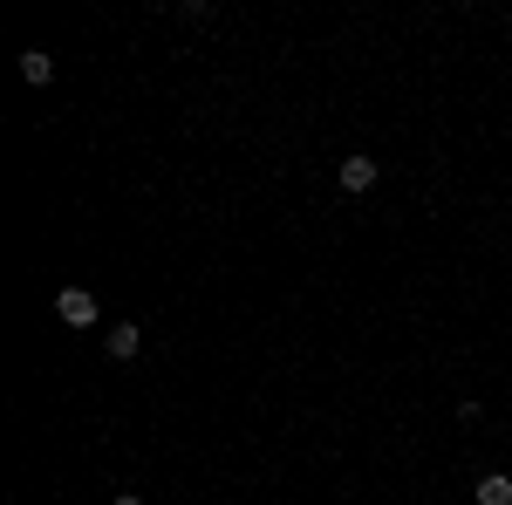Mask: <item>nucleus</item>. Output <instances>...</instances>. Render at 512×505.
Returning <instances> with one entry per match:
<instances>
[{"label":"nucleus","mask_w":512,"mask_h":505,"mask_svg":"<svg viewBox=\"0 0 512 505\" xmlns=\"http://www.w3.org/2000/svg\"><path fill=\"white\" fill-rule=\"evenodd\" d=\"M335 178H342V192H349V198H362V192H376L383 164H369V157H342V171H335Z\"/></svg>","instance_id":"f03ea898"},{"label":"nucleus","mask_w":512,"mask_h":505,"mask_svg":"<svg viewBox=\"0 0 512 505\" xmlns=\"http://www.w3.org/2000/svg\"><path fill=\"white\" fill-rule=\"evenodd\" d=\"M21 82H55V55H48V48H28V55H21Z\"/></svg>","instance_id":"20e7f679"},{"label":"nucleus","mask_w":512,"mask_h":505,"mask_svg":"<svg viewBox=\"0 0 512 505\" xmlns=\"http://www.w3.org/2000/svg\"><path fill=\"white\" fill-rule=\"evenodd\" d=\"M478 505H512V478L506 471H485V478H478Z\"/></svg>","instance_id":"39448f33"},{"label":"nucleus","mask_w":512,"mask_h":505,"mask_svg":"<svg viewBox=\"0 0 512 505\" xmlns=\"http://www.w3.org/2000/svg\"><path fill=\"white\" fill-rule=\"evenodd\" d=\"M103 349L117 355V362H130V355L144 349V328H137V321H117V328H110V335H103Z\"/></svg>","instance_id":"7ed1b4c3"},{"label":"nucleus","mask_w":512,"mask_h":505,"mask_svg":"<svg viewBox=\"0 0 512 505\" xmlns=\"http://www.w3.org/2000/svg\"><path fill=\"white\" fill-rule=\"evenodd\" d=\"M110 505H144V499H137V492H117V499H110Z\"/></svg>","instance_id":"423d86ee"},{"label":"nucleus","mask_w":512,"mask_h":505,"mask_svg":"<svg viewBox=\"0 0 512 505\" xmlns=\"http://www.w3.org/2000/svg\"><path fill=\"white\" fill-rule=\"evenodd\" d=\"M55 314H62L69 328H96V294H89V287H62V294H55Z\"/></svg>","instance_id":"f257e3e1"}]
</instances>
